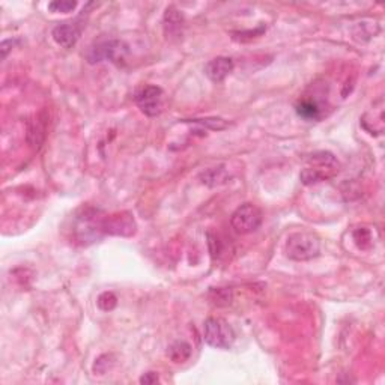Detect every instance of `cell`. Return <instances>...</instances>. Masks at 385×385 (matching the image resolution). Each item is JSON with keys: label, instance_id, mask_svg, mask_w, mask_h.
Instances as JSON below:
<instances>
[{"label": "cell", "instance_id": "8992f818", "mask_svg": "<svg viewBox=\"0 0 385 385\" xmlns=\"http://www.w3.org/2000/svg\"><path fill=\"white\" fill-rule=\"evenodd\" d=\"M135 103L139 109L149 118L160 116L164 110L165 96L161 88L158 86H145L135 95Z\"/></svg>", "mask_w": 385, "mask_h": 385}, {"label": "cell", "instance_id": "e0dca14e", "mask_svg": "<svg viewBox=\"0 0 385 385\" xmlns=\"http://www.w3.org/2000/svg\"><path fill=\"white\" fill-rule=\"evenodd\" d=\"M14 44H15V41H12V40H5L2 44H0V50H2V57L3 59L8 56V53L12 50Z\"/></svg>", "mask_w": 385, "mask_h": 385}, {"label": "cell", "instance_id": "2e32d148", "mask_svg": "<svg viewBox=\"0 0 385 385\" xmlns=\"http://www.w3.org/2000/svg\"><path fill=\"white\" fill-rule=\"evenodd\" d=\"M158 381L160 380H158V375L155 372H148L140 378V384H145V385H152V384H157Z\"/></svg>", "mask_w": 385, "mask_h": 385}, {"label": "cell", "instance_id": "7c38bea8", "mask_svg": "<svg viewBox=\"0 0 385 385\" xmlns=\"http://www.w3.org/2000/svg\"><path fill=\"white\" fill-rule=\"evenodd\" d=\"M183 23L184 18L179 11H176L175 8H168V11L164 14V29L168 38L183 35Z\"/></svg>", "mask_w": 385, "mask_h": 385}, {"label": "cell", "instance_id": "30bf717a", "mask_svg": "<svg viewBox=\"0 0 385 385\" xmlns=\"http://www.w3.org/2000/svg\"><path fill=\"white\" fill-rule=\"evenodd\" d=\"M233 60L230 57H215L205 65V74L211 81L220 83L233 71Z\"/></svg>", "mask_w": 385, "mask_h": 385}, {"label": "cell", "instance_id": "5b68a950", "mask_svg": "<svg viewBox=\"0 0 385 385\" xmlns=\"http://www.w3.org/2000/svg\"><path fill=\"white\" fill-rule=\"evenodd\" d=\"M262 220V211L258 207L253 203H244L232 214L230 224L239 235H248L261 228Z\"/></svg>", "mask_w": 385, "mask_h": 385}, {"label": "cell", "instance_id": "9c48e42d", "mask_svg": "<svg viewBox=\"0 0 385 385\" xmlns=\"http://www.w3.org/2000/svg\"><path fill=\"white\" fill-rule=\"evenodd\" d=\"M361 124H363V127L371 134L380 135L384 133L385 120H384V100L382 98H380L378 101L373 103L372 110L364 113L363 119H361Z\"/></svg>", "mask_w": 385, "mask_h": 385}, {"label": "cell", "instance_id": "5bb4252c", "mask_svg": "<svg viewBox=\"0 0 385 385\" xmlns=\"http://www.w3.org/2000/svg\"><path fill=\"white\" fill-rule=\"evenodd\" d=\"M98 307L101 308L104 312H111L113 308L118 306V298L113 292H104L101 293L100 297H98Z\"/></svg>", "mask_w": 385, "mask_h": 385}, {"label": "cell", "instance_id": "9a60e30c", "mask_svg": "<svg viewBox=\"0 0 385 385\" xmlns=\"http://www.w3.org/2000/svg\"><path fill=\"white\" fill-rule=\"evenodd\" d=\"M77 8V2L71 0H56V2L49 3V10L51 12H71Z\"/></svg>", "mask_w": 385, "mask_h": 385}, {"label": "cell", "instance_id": "277c9868", "mask_svg": "<svg viewBox=\"0 0 385 385\" xmlns=\"http://www.w3.org/2000/svg\"><path fill=\"white\" fill-rule=\"evenodd\" d=\"M205 342L217 349H229L235 342V331L222 318H209L205 322Z\"/></svg>", "mask_w": 385, "mask_h": 385}, {"label": "cell", "instance_id": "8fae6325", "mask_svg": "<svg viewBox=\"0 0 385 385\" xmlns=\"http://www.w3.org/2000/svg\"><path fill=\"white\" fill-rule=\"evenodd\" d=\"M297 113L306 120H319L323 116V105L316 98H304L297 104Z\"/></svg>", "mask_w": 385, "mask_h": 385}, {"label": "cell", "instance_id": "ba28073f", "mask_svg": "<svg viewBox=\"0 0 385 385\" xmlns=\"http://www.w3.org/2000/svg\"><path fill=\"white\" fill-rule=\"evenodd\" d=\"M79 20L77 18L75 21H65V23H60L55 29H53V40H55L60 47L64 49H71L74 47L75 44H77L79 38L81 35V30H83V25H79Z\"/></svg>", "mask_w": 385, "mask_h": 385}, {"label": "cell", "instance_id": "3957f363", "mask_svg": "<svg viewBox=\"0 0 385 385\" xmlns=\"http://www.w3.org/2000/svg\"><path fill=\"white\" fill-rule=\"evenodd\" d=\"M130 50L128 45L120 40H103L94 42L86 50V60L89 64H100L104 60H109L111 64L122 65Z\"/></svg>", "mask_w": 385, "mask_h": 385}, {"label": "cell", "instance_id": "7a4b0ae2", "mask_svg": "<svg viewBox=\"0 0 385 385\" xmlns=\"http://www.w3.org/2000/svg\"><path fill=\"white\" fill-rule=\"evenodd\" d=\"M284 252L292 261H310L316 258L321 252L319 238L315 233L307 230L293 232L288 237V241H286Z\"/></svg>", "mask_w": 385, "mask_h": 385}, {"label": "cell", "instance_id": "4fadbf2b", "mask_svg": "<svg viewBox=\"0 0 385 385\" xmlns=\"http://www.w3.org/2000/svg\"><path fill=\"white\" fill-rule=\"evenodd\" d=\"M168 357L173 363H184L191 357V345L185 341L173 342L168 348Z\"/></svg>", "mask_w": 385, "mask_h": 385}, {"label": "cell", "instance_id": "52a82bcc", "mask_svg": "<svg viewBox=\"0 0 385 385\" xmlns=\"http://www.w3.org/2000/svg\"><path fill=\"white\" fill-rule=\"evenodd\" d=\"M135 220L130 213H118L101 218L100 229L104 235L131 237L135 233Z\"/></svg>", "mask_w": 385, "mask_h": 385}, {"label": "cell", "instance_id": "6da1fadb", "mask_svg": "<svg viewBox=\"0 0 385 385\" xmlns=\"http://www.w3.org/2000/svg\"><path fill=\"white\" fill-rule=\"evenodd\" d=\"M338 172H341V163L337 161V158L327 150H321L308 157L300 178L303 184L313 185L334 178Z\"/></svg>", "mask_w": 385, "mask_h": 385}]
</instances>
